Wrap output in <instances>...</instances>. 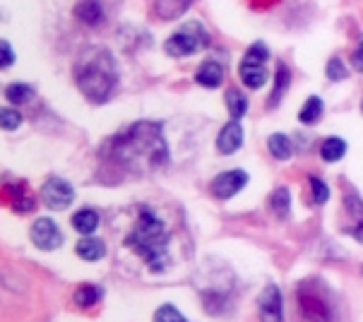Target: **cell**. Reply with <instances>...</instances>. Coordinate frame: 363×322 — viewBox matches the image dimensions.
Masks as SVG:
<instances>
[{
  "label": "cell",
  "mask_w": 363,
  "mask_h": 322,
  "mask_svg": "<svg viewBox=\"0 0 363 322\" xmlns=\"http://www.w3.org/2000/svg\"><path fill=\"white\" fill-rule=\"evenodd\" d=\"M113 157L130 171H152L166 164L169 150L157 123H135L113 140Z\"/></svg>",
  "instance_id": "cell-1"
},
{
  "label": "cell",
  "mask_w": 363,
  "mask_h": 322,
  "mask_svg": "<svg viewBox=\"0 0 363 322\" xmlns=\"http://www.w3.org/2000/svg\"><path fill=\"white\" fill-rule=\"evenodd\" d=\"M75 79L84 96L101 104L118 82V67L111 51L104 46H89L87 51H82L75 65Z\"/></svg>",
  "instance_id": "cell-2"
},
{
  "label": "cell",
  "mask_w": 363,
  "mask_h": 322,
  "mask_svg": "<svg viewBox=\"0 0 363 322\" xmlns=\"http://www.w3.org/2000/svg\"><path fill=\"white\" fill-rule=\"evenodd\" d=\"M125 245L133 248L152 270H159L164 262L166 248H169V233H166L164 224L155 214L143 212L138 224L130 231V236L125 238Z\"/></svg>",
  "instance_id": "cell-3"
},
{
  "label": "cell",
  "mask_w": 363,
  "mask_h": 322,
  "mask_svg": "<svg viewBox=\"0 0 363 322\" xmlns=\"http://www.w3.org/2000/svg\"><path fill=\"white\" fill-rule=\"evenodd\" d=\"M209 36L205 32V27L198 22H188L183 24V29H178L174 36H169V41L164 43L166 53L174 55V58H186V55L198 53L200 48H207Z\"/></svg>",
  "instance_id": "cell-4"
},
{
  "label": "cell",
  "mask_w": 363,
  "mask_h": 322,
  "mask_svg": "<svg viewBox=\"0 0 363 322\" xmlns=\"http://www.w3.org/2000/svg\"><path fill=\"white\" fill-rule=\"evenodd\" d=\"M41 197H44V202L51 209L63 212V209L70 207L72 200H75V190H72V185L63 181V178H51V181H46L44 188H41Z\"/></svg>",
  "instance_id": "cell-5"
},
{
  "label": "cell",
  "mask_w": 363,
  "mask_h": 322,
  "mask_svg": "<svg viewBox=\"0 0 363 322\" xmlns=\"http://www.w3.org/2000/svg\"><path fill=\"white\" fill-rule=\"evenodd\" d=\"M32 240L36 248H41V250H55V248L63 243V233H60V228L55 226L53 219L41 216V219H36L32 226Z\"/></svg>",
  "instance_id": "cell-6"
},
{
  "label": "cell",
  "mask_w": 363,
  "mask_h": 322,
  "mask_svg": "<svg viewBox=\"0 0 363 322\" xmlns=\"http://www.w3.org/2000/svg\"><path fill=\"white\" fill-rule=\"evenodd\" d=\"M301 306H303L306 318L313 322H332V306L328 299H323L320 294H311L308 284L301 289Z\"/></svg>",
  "instance_id": "cell-7"
},
{
  "label": "cell",
  "mask_w": 363,
  "mask_h": 322,
  "mask_svg": "<svg viewBox=\"0 0 363 322\" xmlns=\"http://www.w3.org/2000/svg\"><path fill=\"white\" fill-rule=\"evenodd\" d=\"M245 183H248V173L245 171H238V169L226 171L214 178L212 193H214V197H219V200H229V197L236 195L241 188H245Z\"/></svg>",
  "instance_id": "cell-8"
},
{
  "label": "cell",
  "mask_w": 363,
  "mask_h": 322,
  "mask_svg": "<svg viewBox=\"0 0 363 322\" xmlns=\"http://www.w3.org/2000/svg\"><path fill=\"white\" fill-rule=\"evenodd\" d=\"M260 311L267 322H281V291L269 284L260 296Z\"/></svg>",
  "instance_id": "cell-9"
},
{
  "label": "cell",
  "mask_w": 363,
  "mask_h": 322,
  "mask_svg": "<svg viewBox=\"0 0 363 322\" xmlns=\"http://www.w3.org/2000/svg\"><path fill=\"white\" fill-rule=\"evenodd\" d=\"M241 145H243V128H241V123H236V121L226 123V126L221 128L219 138H217V150L221 154H233Z\"/></svg>",
  "instance_id": "cell-10"
},
{
  "label": "cell",
  "mask_w": 363,
  "mask_h": 322,
  "mask_svg": "<svg viewBox=\"0 0 363 322\" xmlns=\"http://www.w3.org/2000/svg\"><path fill=\"white\" fill-rule=\"evenodd\" d=\"M221 77H224V70H221V65L212 63V60L202 63L198 67V72H195V82L207 87V89H217V87L221 84Z\"/></svg>",
  "instance_id": "cell-11"
},
{
  "label": "cell",
  "mask_w": 363,
  "mask_h": 322,
  "mask_svg": "<svg viewBox=\"0 0 363 322\" xmlns=\"http://www.w3.org/2000/svg\"><path fill=\"white\" fill-rule=\"evenodd\" d=\"M77 255L82 260H87V262H96V260H101L106 255V243H104L101 238H91V236H84L82 240L77 243Z\"/></svg>",
  "instance_id": "cell-12"
},
{
  "label": "cell",
  "mask_w": 363,
  "mask_h": 322,
  "mask_svg": "<svg viewBox=\"0 0 363 322\" xmlns=\"http://www.w3.org/2000/svg\"><path fill=\"white\" fill-rule=\"evenodd\" d=\"M193 0H155V12L162 20H176L190 8Z\"/></svg>",
  "instance_id": "cell-13"
},
{
  "label": "cell",
  "mask_w": 363,
  "mask_h": 322,
  "mask_svg": "<svg viewBox=\"0 0 363 322\" xmlns=\"http://www.w3.org/2000/svg\"><path fill=\"white\" fill-rule=\"evenodd\" d=\"M72 226L77 228L82 236H91L99 226V214L94 209H79V212L72 216Z\"/></svg>",
  "instance_id": "cell-14"
},
{
  "label": "cell",
  "mask_w": 363,
  "mask_h": 322,
  "mask_svg": "<svg viewBox=\"0 0 363 322\" xmlns=\"http://www.w3.org/2000/svg\"><path fill=\"white\" fill-rule=\"evenodd\" d=\"M241 79L250 87V89H257V87H262L264 82H267V70H264L262 65L245 63V60H243V65H241Z\"/></svg>",
  "instance_id": "cell-15"
},
{
  "label": "cell",
  "mask_w": 363,
  "mask_h": 322,
  "mask_svg": "<svg viewBox=\"0 0 363 322\" xmlns=\"http://www.w3.org/2000/svg\"><path fill=\"white\" fill-rule=\"evenodd\" d=\"M344 152H347V142L342 138H328L323 142V147H320V157L325 161H340Z\"/></svg>",
  "instance_id": "cell-16"
},
{
  "label": "cell",
  "mask_w": 363,
  "mask_h": 322,
  "mask_svg": "<svg viewBox=\"0 0 363 322\" xmlns=\"http://www.w3.org/2000/svg\"><path fill=\"white\" fill-rule=\"evenodd\" d=\"M77 17L87 24H96V22H101L104 10L96 0H82V3L77 5Z\"/></svg>",
  "instance_id": "cell-17"
},
{
  "label": "cell",
  "mask_w": 363,
  "mask_h": 322,
  "mask_svg": "<svg viewBox=\"0 0 363 322\" xmlns=\"http://www.w3.org/2000/svg\"><path fill=\"white\" fill-rule=\"evenodd\" d=\"M226 104H229V113L233 121H241L248 111V99H245L238 89H229L226 91Z\"/></svg>",
  "instance_id": "cell-18"
},
{
  "label": "cell",
  "mask_w": 363,
  "mask_h": 322,
  "mask_svg": "<svg viewBox=\"0 0 363 322\" xmlns=\"http://www.w3.org/2000/svg\"><path fill=\"white\" fill-rule=\"evenodd\" d=\"M267 147H269V154H272L274 159L284 161L291 157V142H289L286 135H272V138L267 140Z\"/></svg>",
  "instance_id": "cell-19"
},
{
  "label": "cell",
  "mask_w": 363,
  "mask_h": 322,
  "mask_svg": "<svg viewBox=\"0 0 363 322\" xmlns=\"http://www.w3.org/2000/svg\"><path fill=\"white\" fill-rule=\"evenodd\" d=\"M104 296V291L99 287H91V284H87V287H79L75 291V303L79 308H91L94 303H99Z\"/></svg>",
  "instance_id": "cell-20"
},
{
  "label": "cell",
  "mask_w": 363,
  "mask_h": 322,
  "mask_svg": "<svg viewBox=\"0 0 363 322\" xmlns=\"http://www.w3.org/2000/svg\"><path fill=\"white\" fill-rule=\"evenodd\" d=\"M320 116H323V101H320L318 96H311L308 101H306V106L301 109L298 118L301 123H306V126H313V123H318Z\"/></svg>",
  "instance_id": "cell-21"
},
{
  "label": "cell",
  "mask_w": 363,
  "mask_h": 322,
  "mask_svg": "<svg viewBox=\"0 0 363 322\" xmlns=\"http://www.w3.org/2000/svg\"><path fill=\"white\" fill-rule=\"evenodd\" d=\"M5 96H8L10 104H27L29 99L34 96V91H32V87H29V84L15 82V84H10L8 89H5Z\"/></svg>",
  "instance_id": "cell-22"
},
{
  "label": "cell",
  "mask_w": 363,
  "mask_h": 322,
  "mask_svg": "<svg viewBox=\"0 0 363 322\" xmlns=\"http://www.w3.org/2000/svg\"><path fill=\"white\" fill-rule=\"evenodd\" d=\"M289 79H291V72H289V67H286L284 63H281V65H279V70H277V87H274L272 96H269V101H272V106H277V99L284 96L286 87H289Z\"/></svg>",
  "instance_id": "cell-23"
},
{
  "label": "cell",
  "mask_w": 363,
  "mask_h": 322,
  "mask_svg": "<svg viewBox=\"0 0 363 322\" xmlns=\"http://www.w3.org/2000/svg\"><path fill=\"white\" fill-rule=\"evenodd\" d=\"M289 204H291V195H289L286 188H279L272 195V209L279 216H289Z\"/></svg>",
  "instance_id": "cell-24"
},
{
  "label": "cell",
  "mask_w": 363,
  "mask_h": 322,
  "mask_svg": "<svg viewBox=\"0 0 363 322\" xmlns=\"http://www.w3.org/2000/svg\"><path fill=\"white\" fill-rule=\"evenodd\" d=\"M269 51L262 46V43H253V46L248 48V53H245V63H255V65H262L264 60H267Z\"/></svg>",
  "instance_id": "cell-25"
},
{
  "label": "cell",
  "mask_w": 363,
  "mask_h": 322,
  "mask_svg": "<svg viewBox=\"0 0 363 322\" xmlns=\"http://www.w3.org/2000/svg\"><path fill=\"white\" fill-rule=\"evenodd\" d=\"M155 322H186V318H183L174 306H162L155 313Z\"/></svg>",
  "instance_id": "cell-26"
},
{
  "label": "cell",
  "mask_w": 363,
  "mask_h": 322,
  "mask_svg": "<svg viewBox=\"0 0 363 322\" xmlns=\"http://www.w3.org/2000/svg\"><path fill=\"white\" fill-rule=\"evenodd\" d=\"M311 190H313V200H315L318 204H325L330 200V188L315 176L311 178Z\"/></svg>",
  "instance_id": "cell-27"
},
{
  "label": "cell",
  "mask_w": 363,
  "mask_h": 322,
  "mask_svg": "<svg viewBox=\"0 0 363 322\" xmlns=\"http://www.w3.org/2000/svg\"><path fill=\"white\" fill-rule=\"evenodd\" d=\"M347 67H344V63L340 58H332L330 65H328V77L330 79H347Z\"/></svg>",
  "instance_id": "cell-28"
},
{
  "label": "cell",
  "mask_w": 363,
  "mask_h": 322,
  "mask_svg": "<svg viewBox=\"0 0 363 322\" xmlns=\"http://www.w3.org/2000/svg\"><path fill=\"white\" fill-rule=\"evenodd\" d=\"M0 121H3V128H5V130H15V128L22 123V116L17 113V111L3 109V113H0Z\"/></svg>",
  "instance_id": "cell-29"
},
{
  "label": "cell",
  "mask_w": 363,
  "mask_h": 322,
  "mask_svg": "<svg viewBox=\"0 0 363 322\" xmlns=\"http://www.w3.org/2000/svg\"><path fill=\"white\" fill-rule=\"evenodd\" d=\"M0 48H3V67H10V65H12V60H15V53H12L10 43H8V41H3V43H0Z\"/></svg>",
  "instance_id": "cell-30"
},
{
  "label": "cell",
  "mask_w": 363,
  "mask_h": 322,
  "mask_svg": "<svg viewBox=\"0 0 363 322\" xmlns=\"http://www.w3.org/2000/svg\"><path fill=\"white\" fill-rule=\"evenodd\" d=\"M354 65H356V70H361L363 72V41L359 43V48L354 51Z\"/></svg>",
  "instance_id": "cell-31"
}]
</instances>
